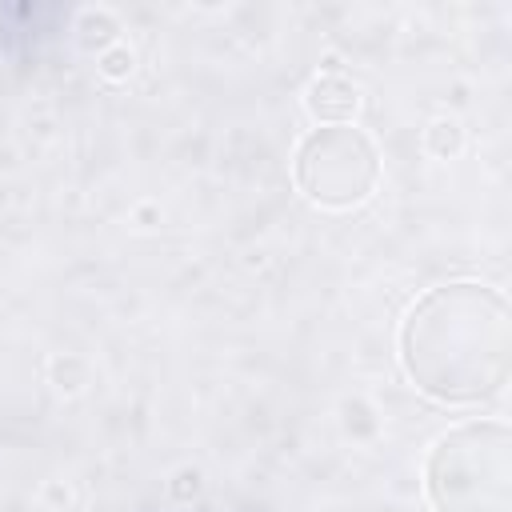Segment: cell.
I'll return each instance as SVG.
<instances>
[{"label":"cell","instance_id":"6da1fadb","mask_svg":"<svg viewBox=\"0 0 512 512\" xmlns=\"http://www.w3.org/2000/svg\"><path fill=\"white\" fill-rule=\"evenodd\" d=\"M408 380L444 404L488 400L508 380V304L476 280L424 292L400 324Z\"/></svg>","mask_w":512,"mask_h":512},{"label":"cell","instance_id":"3957f363","mask_svg":"<svg viewBox=\"0 0 512 512\" xmlns=\"http://www.w3.org/2000/svg\"><path fill=\"white\" fill-rule=\"evenodd\" d=\"M296 188L324 208H352L372 196L380 180L376 144L348 124L312 128L296 148Z\"/></svg>","mask_w":512,"mask_h":512},{"label":"cell","instance_id":"8992f818","mask_svg":"<svg viewBox=\"0 0 512 512\" xmlns=\"http://www.w3.org/2000/svg\"><path fill=\"white\" fill-rule=\"evenodd\" d=\"M428 148H432L436 156L456 152V148H460V124H456V120H436V124L428 128Z\"/></svg>","mask_w":512,"mask_h":512},{"label":"cell","instance_id":"5b68a950","mask_svg":"<svg viewBox=\"0 0 512 512\" xmlns=\"http://www.w3.org/2000/svg\"><path fill=\"white\" fill-rule=\"evenodd\" d=\"M132 64H136V56H132L128 44H112V48L100 52V72H104L108 80H124V76L132 72Z\"/></svg>","mask_w":512,"mask_h":512},{"label":"cell","instance_id":"7a4b0ae2","mask_svg":"<svg viewBox=\"0 0 512 512\" xmlns=\"http://www.w3.org/2000/svg\"><path fill=\"white\" fill-rule=\"evenodd\" d=\"M424 492L436 512H508V428L468 420L444 432L424 460Z\"/></svg>","mask_w":512,"mask_h":512},{"label":"cell","instance_id":"277c9868","mask_svg":"<svg viewBox=\"0 0 512 512\" xmlns=\"http://www.w3.org/2000/svg\"><path fill=\"white\" fill-rule=\"evenodd\" d=\"M304 104H308V112H312L316 120H324V124H344V120L356 116L360 96H356V88H352L344 76H316V80L308 84Z\"/></svg>","mask_w":512,"mask_h":512}]
</instances>
